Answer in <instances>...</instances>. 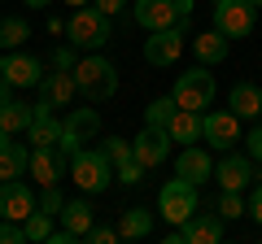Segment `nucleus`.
I'll return each instance as SVG.
<instances>
[{
  "mask_svg": "<svg viewBox=\"0 0 262 244\" xmlns=\"http://www.w3.org/2000/svg\"><path fill=\"white\" fill-rule=\"evenodd\" d=\"M175 113H179L175 96H158V101H149V109H144V122H149V127H166Z\"/></svg>",
  "mask_w": 262,
  "mask_h": 244,
  "instance_id": "bb28decb",
  "label": "nucleus"
},
{
  "mask_svg": "<svg viewBox=\"0 0 262 244\" xmlns=\"http://www.w3.org/2000/svg\"><path fill=\"white\" fill-rule=\"evenodd\" d=\"M192 53H196L201 66H219V61H227V53H232V39L214 27V31H206V35L192 39Z\"/></svg>",
  "mask_w": 262,
  "mask_h": 244,
  "instance_id": "412c9836",
  "label": "nucleus"
},
{
  "mask_svg": "<svg viewBox=\"0 0 262 244\" xmlns=\"http://www.w3.org/2000/svg\"><path fill=\"white\" fill-rule=\"evenodd\" d=\"M70 179H75V188L83 192V197H96V192L110 188L114 161L105 157L101 149H79L75 157H70Z\"/></svg>",
  "mask_w": 262,
  "mask_h": 244,
  "instance_id": "f257e3e1",
  "label": "nucleus"
},
{
  "mask_svg": "<svg viewBox=\"0 0 262 244\" xmlns=\"http://www.w3.org/2000/svg\"><path fill=\"white\" fill-rule=\"evenodd\" d=\"M27 35H31V27H27V18H0V53H13V48H22L27 44Z\"/></svg>",
  "mask_w": 262,
  "mask_h": 244,
  "instance_id": "a878e982",
  "label": "nucleus"
},
{
  "mask_svg": "<svg viewBox=\"0 0 262 244\" xmlns=\"http://www.w3.org/2000/svg\"><path fill=\"white\" fill-rule=\"evenodd\" d=\"M153 235V214L149 209H127L118 223V240H149Z\"/></svg>",
  "mask_w": 262,
  "mask_h": 244,
  "instance_id": "5701e85b",
  "label": "nucleus"
},
{
  "mask_svg": "<svg viewBox=\"0 0 262 244\" xmlns=\"http://www.w3.org/2000/svg\"><path fill=\"white\" fill-rule=\"evenodd\" d=\"M0 244H27V227L13 218H0Z\"/></svg>",
  "mask_w": 262,
  "mask_h": 244,
  "instance_id": "7c9ffc66",
  "label": "nucleus"
},
{
  "mask_svg": "<svg viewBox=\"0 0 262 244\" xmlns=\"http://www.w3.org/2000/svg\"><path fill=\"white\" fill-rule=\"evenodd\" d=\"M201 140H206L210 149L227 153L232 144H241V118H236L232 109H206L201 113Z\"/></svg>",
  "mask_w": 262,
  "mask_h": 244,
  "instance_id": "6e6552de",
  "label": "nucleus"
},
{
  "mask_svg": "<svg viewBox=\"0 0 262 244\" xmlns=\"http://www.w3.org/2000/svg\"><path fill=\"white\" fill-rule=\"evenodd\" d=\"M75 66H79V48L75 44H61L53 53V70H75Z\"/></svg>",
  "mask_w": 262,
  "mask_h": 244,
  "instance_id": "473e14b6",
  "label": "nucleus"
},
{
  "mask_svg": "<svg viewBox=\"0 0 262 244\" xmlns=\"http://www.w3.org/2000/svg\"><path fill=\"white\" fill-rule=\"evenodd\" d=\"M170 131L166 127H149V122H144V131L136 135V140H131V153H136V161H140L144 170H153V166H162V161L170 157Z\"/></svg>",
  "mask_w": 262,
  "mask_h": 244,
  "instance_id": "f8f14e48",
  "label": "nucleus"
},
{
  "mask_svg": "<svg viewBox=\"0 0 262 244\" xmlns=\"http://www.w3.org/2000/svg\"><path fill=\"white\" fill-rule=\"evenodd\" d=\"M35 192L22 183V179H5L0 183V218H13V223H27L35 214Z\"/></svg>",
  "mask_w": 262,
  "mask_h": 244,
  "instance_id": "ddd939ff",
  "label": "nucleus"
},
{
  "mask_svg": "<svg viewBox=\"0 0 262 244\" xmlns=\"http://www.w3.org/2000/svg\"><path fill=\"white\" fill-rule=\"evenodd\" d=\"M249 5H253V9H262V0H249Z\"/></svg>",
  "mask_w": 262,
  "mask_h": 244,
  "instance_id": "79ce46f5",
  "label": "nucleus"
},
{
  "mask_svg": "<svg viewBox=\"0 0 262 244\" xmlns=\"http://www.w3.org/2000/svg\"><path fill=\"white\" fill-rule=\"evenodd\" d=\"M66 5H75V9H83V5H92V0H66Z\"/></svg>",
  "mask_w": 262,
  "mask_h": 244,
  "instance_id": "a19ab883",
  "label": "nucleus"
},
{
  "mask_svg": "<svg viewBox=\"0 0 262 244\" xmlns=\"http://www.w3.org/2000/svg\"><path fill=\"white\" fill-rule=\"evenodd\" d=\"M96 131H101V113H96V109H70L66 122H61V140H57L61 157H75L79 144H88Z\"/></svg>",
  "mask_w": 262,
  "mask_h": 244,
  "instance_id": "0eeeda50",
  "label": "nucleus"
},
{
  "mask_svg": "<svg viewBox=\"0 0 262 244\" xmlns=\"http://www.w3.org/2000/svg\"><path fill=\"white\" fill-rule=\"evenodd\" d=\"M179 53H184V27H162V31H149V39H144V61L149 66H158V70H166V66H175L179 61Z\"/></svg>",
  "mask_w": 262,
  "mask_h": 244,
  "instance_id": "9d476101",
  "label": "nucleus"
},
{
  "mask_svg": "<svg viewBox=\"0 0 262 244\" xmlns=\"http://www.w3.org/2000/svg\"><path fill=\"white\" fill-rule=\"evenodd\" d=\"M214 27L227 39H245L258 27V9H253L249 0H214Z\"/></svg>",
  "mask_w": 262,
  "mask_h": 244,
  "instance_id": "423d86ee",
  "label": "nucleus"
},
{
  "mask_svg": "<svg viewBox=\"0 0 262 244\" xmlns=\"http://www.w3.org/2000/svg\"><path fill=\"white\" fill-rule=\"evenodd\" d=\"M0 79L13 83V87H39V83H44V61L13 48V53L0 57Z\"/></svg>",
  "mask_w": 262,
  "mask_h": 244,
  "instance_id": "9b49d317",
  "label": "nucleus"
},
{
  "mask_svg": "<svg viewBox=\"0 0 262 244\" xmlns=\"http://www.w3.org/2000/svg\"><path fill=\"white\" fill-rule=\"evenodd\" d=\"M75 96H79L75 70H53V75H44V83H39V101H48L53 109H66Z\"/></svg>",
  "mask_w": 262,
  "mask_h": 244,
  "instance_id": "a211bd4d",
  "label": "nucleus"
},
{
  "mask_svg": "<svg viewBox=\"0 0 262 244\" xmlns=\"http://www.w3.org/2000/svg\"><path fill=\"white\" fill-rule=\"evenodd\" d=\"M131 18L140 22L144 31H162V27H175L179 22V9H175V0H131Z\"/></svg>",
  "mask_w": 262,
  "mask_h": 244,
  "instance_id": "2eb2a0df",
  "label": "nucleus"
},
{
  "mask_svg": "<svg viewBox=\"0 0 262 244\" xmlns=\"http://www.w3.org/2000/svg\"><path fill=\"white\" fill-rule=\"evenodd\" d=\"M214 179H219V188H227V192H245V188H253V157L249 153H227L223 161L214 166Z\"/></svg>",
  "mask_w": 262,
  "mask_h": 244,
  "instance_id": "4468645a",
  "label": "nucleus"
},
{
  "mask_svg": "<svg viewBox=\"0 0 262 244\" xmlns=\"http://www.w3.org/2000/svg\"><path fill=\"white\" fill-rule=\"evenodd\" d=\"M83 240H92V244H110V240H118V227H96V223H92V231H88Z\"/></svg>",
  "mask_w": 262,
  "mask_h": 244,
  "instance_id": "f704fd0d",
  "label": "nucleus"
},
{
  "mask_svg": "<svg viewBox=\"0 0 262 244\" xmlns=\"http://www.w3.org/2000/svg\"><path fill=\"white\" fill-rule=\"evenodd\" d=\"M31 118H35V105H22V101L0 105V131H9V135L27 131V127H31Z\"/></svg>",
  "mask_w": 262,
  "mask_h": 244,
  "instance_id": "b1692460",
  "label": "nucleus"
},
{
  "mask_svg": "<svg viewBox=\"0 0 262 244\" xmlns=\"http://www.w3.org/2000/svg\"><path fill=\"white\" fill-rule=\"evenodd\" d=\"M27 5L31 9H44V5H53V0H27Z\"/></svg>",
  "mask_w": 262,
  "mask_h": 244,
  "instance_id": "ea45409f",
  "label": "nucleus"
},
{
  "mask_svg": "<svg viewBox=\"0 0 262 244\" xmlns=\"http://www.w3.org/2000/svg\"><path fill=\"white\" fill-rule=\"evenodd\" d=\"M227 109H232L241 122H245V118L258 122V118H262V87H258V83H236L232 96H227Z\"/></svg>",
  "mask_w": 262,
  "mask_h": 244,
  "instance_id": "aec40b11",
  "label": "nucleus"
},
{
  "mask_svg": "<svg viewBox=\"0 0 262 244\" xmlns=\"http://www.w3.org/2000/svg\"><path fill=\"white\" fill-rule=\"evenodd\" d=\"M175 9H179V22L188 27V22H192V0H175Z\"/></svg>",
  "mask_w": 262,
  "mask_h": 244,
  "instance_id": "4c0bfd02",
  "label": "nucleus"
},
{
  "mask_svg": "<svg viewBox=\"0 0 262 244\" xmlns=\"http://www.w3.org/2000/svg\"><path fill=\"white\" fill-rule=\"evenodd\" d=\"M66 35H70V44H75V48L101 53V48L110 44V13H101L96 5H83V9L70 13V22H66Z\"/></svg>",
  "mask_w": 262,
  "mask_h": 244,
  "instance_id": "f03ea898",
  "label": "nucleus"
},
{
  "mask_svg": "<svg viewBox=\"0 0 262 244\" xmlns=\"http://www.w3.org/2000/svg\"><path fill=\"white\" fill-rule=\"evenodd\" d=\"M75 83H79V96H88V101H110L118 92V70L101 53H92L75 66Z\"/></svg>",
  "mask_w": 262,
  "mask_h": 244,
  "instance_id": "7ed1b4c3",
  "label": "nucleus"
},
{
  "mask_svg": "<svg viewBox=\"0 0 262 244\" xmlns=\"http://www.w3.org/2000/svg\"><path fill=\"white\" fill-rule=\"evenodd\" d=\"M196 205H201L196 183H188L184 175H175V179H166V183H162V192H158V214L166 218L170 227L188 223V218L196 214Z\"/></svg>",
  "mask_w": 262,
  "mask_h": 244,
  "instance_id": "39448f33",
  "label": "nucleus"
},
{
  "mask_svg": "<svg viewBox=\"0 0 262 244\" xmlns=\"http://www.w3.org/2000/svg\"><path fill=\"white\" fill-rule=\"evenodd\" d=\"M166 131H170V140H175V144H196V140H201V113L179 109L175 118L166 122Z\"/></svg>",
  "mask_w": 262,
  "mask_h": 244,
  "instance_id": "4be33fe9",
  "label": "nucleus"
},
{
  "mask_svg": "<svg viewBox=\"0 0 262 244\" xmlns=\"http://www.w3.org/2000/svg\"><path fill=\"white\" fill-rule=\"evenodd\" d=\"M114 175H118V183H140V179L149 175V170H144L140 161L131 157V161H122V166H114Z\"/></svg>",
  "mask_w": 262,
  "mask_h": 244,
  "instance_id": "2f4dec72",
  "label": "nucleus"
},
{
  "mask_svg": "<svg viewBox=\"0 0 262 244\" xmlns=\"http://www.w3.org/2000/svg\"><path fill=\"white\" fill-rule=\"evenodd\" d=\"M57 140H61V122L53 118V105L39 101L35 118H31V127H27V144L31 149H44V144H57Z\"/></svg>",
  "mask_w": 262,
  "mask_h": 244,
  "instance_id": "6ab92c4d",
  "label": "nucleus"
},
{
  "mask_svg": "<svg viewBox=\"0 0 262 244\" xmlns=\"http://www.w3.org/2000/svg\"><path fill=\"white\" fill-rule=\"evenodd\" d=\"M101 153L114 161V166H122V161H131V157H136V153H131V140H118V135H110V140L101 144Z\"/></svg>",
  "mask_w": 262,
  "mask_h": 244,
  "instance_id": "c756f323",
  "label": "nucleus"
},
{
  "mask_svg": "<svg viewBox=\"0 0 262 244\" xmlns=\"http://www.w3.org/2000/svg\"><path fill=\"white\" fill-rule=\"evenodd\" d=\"M9 92H13V83H5V79H0V105H9Z\"/></svg>",
  "mask_w": 262,
  "mask_h": 244,
  "instance_id": "58836bf2",
  "label": "nucleus"
},
{
  "mask_svg": "<svg viewBox=\"0 0 262 244\" xmlns=\"http://www.w3.org/2000/svg\"><path fill=\"white\" fill-rule=\"evenodd\" d=\"M175 175H184L188 183H206V179H214V157H210V149H201V144H184V153L175 157Z\"/></svg>",
  "mask_w": 262,
  "mask_h": 244,
  "instance_id": "dca6fc26",
  "label": "nucleus"
},
{
  "mask_svg": "<svg viewBox=\"0 0 262 244\" xmlns=\"http://www.w3.org/2000/svg\"><path fill=\"white\" fill-rule=\"evenodd\" d=\"M22 227H27V240L39 244V240H48V235H53V214H44V209L35 205V214H31Z\"/></svg>",
  "mask_w": 262,
  "mask_h": 244,
  "instance_id": "c85d7f7f",
  "label": "nucleus"
},
{
  "mask_svg": "<svg viewBox=\"0 0 262 244\" xmlns=\"http://www.w3.org/2000/svg\"><path fill=\"white\" fill-rule=\"evenodd\" d=\"M27 170H31V144H13L9 131H0V183L22 179Z\"/></svg>",
  "mask_w": 262,
  "mask_h": 244,
  "instance_id": "f3484780",
  "label": "nucleus"
},
{
  "mask_svg": "<svg viewBox=\"0 0 262 244\" xmlns=\"http://www.w3.org/2000/svg\"><path fill=\"white\" fill-rule=\"evenodd\" d=\"M214 209L227 218V223H232V218H245V214H249L245 197H241V192H227V188H219V205H214Z\"/></svg>",
  "mask_w": 262,
  "mask_h": 244,
  "instance_id": "cd10ccee",
  "label": "nucleus"
},
{
  "mask_svg": "<svg viewBox=\"0 0 262 244\" xmlns=\"http://www.w3.org/2000/svg\"><path fill=\"white\" fill-rule=\"evenodd\" d=\"M223 223H227V218L219 214V209H214V214H192L188 223H179L166 240L170 244H219V240H223Z\"/></svg>",
  "mask_w": 262,
  "mask_h": 244,
  "instance_id": "1a4fd4ad",
  "label": "nucleus"
},
{
  "mask_svg": "<svg viewBox=\"0 0 262 244\" xmlns=\"http://www.w3.org/2000/svg\"><path fill=\"white\" fill-rule=\"evenodd\" d=\"M249 218H253V223H262V183L249 192Z\"/></svg>",
  "mask_w": 262,
  "mask_h": 244,
  "instance_id": "c9c22d12",
  "label": "nucleus"
},
{
  "mask_svg": "<svg viewBox=\"0 0 262 244\" xmlns=\"http://www.w3.org/2000/svg\"><path fill=\"white\" fill-rule=\"evenodd\" d=\"M61 227H70V231L83 240V235L92 231V205H88V201H66L61 205Z\"/></svg>",
  "mask_w": 262,
  "mask_h": 244,
  "instance_id": "393cba45",
  "label": "nucleus"
},
{
  "mask_svg": "<svg viewBox=\"0 0 262 244\" xmlns=\"http://www.w3.org/2000/svg\"><path fill=\"white\" fill-rule=\"evenodd\" d=\"M92 5H96L101 13H110V18H114V13H118L122 5H127V0H92Z\"/></svg>",
  "mask_w": 262,
  "mask_h": 244,
  "instance_id": "e433bc0d",
  "label": "nucleus"
},
{
  "mask_svg": "<svg viewBox=\"0 0 262 244\" xmlns=\"http://www.w3.org/2000/svg\"><path fill=\"white\" fill-rule=\"evenodd\" d=\"M245 149H249L253 161H262V122H253V131L245 135Z\"/></svg>",
  "mask_w": 262,
  "mask_h": 244,
  "instance_id": "72a5a7b5",
  "label": "nucleus"
},
{
  "mask_svg": "<svg viewBox=\"0 0 262 244\" xmlns=\"http://www.w3.org/2000/svg\"><path fill=\"white\" fill-rule=\"evenodd\" d=\"M175 105L179 109H192V113H206L210 105H214V96H219V83H214V75H210L206 66H192V70H184V75L175 79Z\"/></svg>",
  "mask_w": 262,
  "mask_h": 244,
  "instance_id": "20e7f679",
  "label": "nucleus"
}]
</instances>
